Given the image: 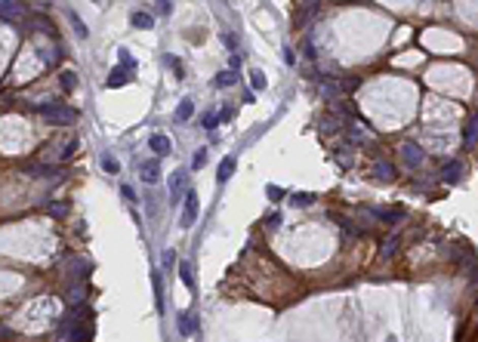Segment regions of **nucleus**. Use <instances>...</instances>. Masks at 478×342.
Returning a JSON list of instances; mask_svg holds the SVG:
<instances>
[{"instance_id": "nucleus-3", "label": "nucleus", "mask_w": 478, "mask_h": 342, "mask_svg": "<svg viewBox=\"0 0 478 342\" xmlns=\"http://www.w3.org/2000/svg\"><path fill=\"white\" fill-rule=\"evenodd\" d=\"M197 210H201V204H197V195L191 192H185V204H182V228H191L194 222H197Z\"/></svg>"}, {"instance_id": "nucleus-40", "label": "nucleus", "mask_w": 478, "mask_h": 342, "mask_svg": "<svg viewBox=\"0 0 478 342\" xmlns=\"http://www.w3.org/2000/svg\"><path fill=\"white\" fill-rule=\"evenodd\" d=\"M10 336H13V333H10L7 327H0V339H10Z\"/></svg>"}, {"instance_id": "nucleus-11", "label": "nucleus", "mask_w": 478, "mask_h": 342, "mask_svg": "<svg viewBox=\"0 0 478 342\" xmlns=\"http://www.w3.org/2000/svg\"><path fill=\"white\" fill-rule=\"evenodd\" d=\"M25 173H28V176H44V179H53V182L62 179V173H59L56 167H47V164H31Z\"/></svg>"}, {"instance_id": "nucleus-36", "label": "nucleus", "mask_w": 478, "mask_h": 342, "mask_svg": "<svg viewBox=\"0 0 478 342\" xmlns=\"http://www.w3.org/2000/svg\"><path fill=\"white\" fill-rule=\"evenodd\" d=\"M216 118H219V124H225V121H228V118H231V108H222V111H219V114H216Z\"/></svg>"}, {"instance_id": "nucleus-29", "label": "nucleus", "mask_w": 478, "mask_h": 342, "mask_svg": "<svg viewBox=\"0 0 478 342\" xmlns=\"http://www.w3.org/2000/svg\"><path fill=\"white\" fill-rule=\"evenodd\" d=\"M201 124H204L207 130H213V127L219 124V118H216V111H207V114H204V121H201Z\"/></svg>"}, {"instance_id": "nucleus-21", "label": "nucleus", "mask_w": 478, "mask_h": 342, "mask_svg": "<svg viewBox=\"0 0 478 342\" xmlns=\"http://www.w3.org/2000/svg\"><path fill=\"white\" fill-rule=\"evenodd\" d=\"M309 204H315V195H305V192L290 195V207H309Z\"/></svg>"}, {"instance_id": "nucleus-22", "label": "nucleus", "mask_w": 478, "mask_h": 342, "mask_svg": "<svg viewBox=\"0 0 478 342\" xmlns=\"http://www.w3.org/2000/svg\"><path fill=\"white\" fill-rule=\"evenodd\" d=\"M179 278H182V284H185L188 290L194 287V278H191V265H188V262H182V265H179Z\"/></svg>"}, {"instance_id": "nucleus-39", "label": "nucleus", "mask_w": 478, "mask_h": 342, "mask_svg": "<svg viewBox=\"0 0 478 342\" xmlns=\"http://www.w3.org/2000/svg\"><path fill=\"white\" fill-rule=\"evenodd\" d=\"M284 59H287V62H290V65H293V59H296V53H293V50H290V47H287V50H284Z\"/></svg>"}, {"instance_id": "nucleus-1", "label": "nucleus", "mask_w": 478, "mask_h": 342, "mask_svg": "<svg viewBox=\"0 0 478 342\" xmlns=\"http://www.w3.org/2000/svg\"><path fill=\"white\" fill-rule=\"evenodd\" d=\"M41 118H44L47 124H53V127H68V124H74V121H77V111H74V108H68V105L47 102V105H41Z\"/></svg>"}, {"instance_id": "nucleus-24", "label": "nucleus", "mask_w": 478, "mask_h": 342, "mask_svg": "<svg viewBox=\"0 0 478 342\" xmlns=\"http://www.w3.org/2000/svg\"><path fill=\"white\" fill-rule=\"evenodd\" d=\"M59 81H62V87H65V90H74V87H77L74 71H62V78H59Z\"/></svg>"}, {"instance_id": "nucleus-2", "label": "nucleus", "mask_w": 478, "mask_h": 342, "mask_svg": "<svg viewBox=\"0 0 478 342\" xmlns=\"http://www.w3.org/2000/svg\"><path fill=\"white\" fill-rule=\"evenodd\" d=\"M90 275H93V262H90V259H81V256H77V259H68V262H65V278H68V284H74V287H77V284H87Z\"/></svg>"}, {"instance_id": "nucleus-6", "label": "nucleus", "mask_w": 478, "mask_h": 342, "mask_svg": "<svg viewBox=\"0 0 478 342\" xmlns=\"http://www.w3.org/2000/svg\"><path fill=\"white\" fill-rule=\"evenodd\" d=\"M148 145H151V151H154L157 158H164V155H170V151H173V142H170L167 133H151Z\"/></svg>"}, {"instance_id": "nucleus-4", "label": "nucleus", "mask_w": 478, "mask_h": 342, "mask_svg": "<svg viewBox=\"0 0 478 342\" xmlns=\"http://www.w3.org/2000/svg\"><path fill=\"white\" fill-rule=\"evenodd\" d=\"M401 158H404V164H407L411 170H417V167H423V161H426V151H423L417 142H404V145H401Z\"/></svg>"}, {"instance_id": "nucleus-32", "label": "nucleus", "mask_w": 478, "mask_h": 342, "mask_svg": "<svg viewBox=\"0 0 478 342\" xmlns=\"http://www.w3.org/2000/svg\"><path fill=\"white\" fill-rule=\"evenodd\" d=\"M204 161H207V155H204V151H197L194 161H191V170H201V167H204Z\"/></svg>"}, {"instance_id": "nucleus-7", "label": "nucleus", "mask_w": 478, "mask_h": 342, "mask_svg": "<svg viewBox=\"0 0 478 342\" xmlns=\"http://www.w3.org/2000/svg\"><path fill=\"white\" fill-rule=\"evenodd\" d=\"M139 176H142L145 185H157V182H161V164H157V161H142Z\"/></svg>"}, {"instance_id": "nucleus-17", "label": "nucleus", "mask_w": 478, "mask_h": 342, "mask_svg": "<svg viewBox=\"0 0 478 342\" xmlns=\"http://www.w3.org/2000/svg\"><path fill=\"white\" fill-rule=\"evenodd\" d=\"M19 16H22L19 4H0V22H16Z\"/></svg>"}, {"instance_id": "nucleus-8", "label": "nucleus", "mask_w": 478, "mask_h": 342, "mask_svg": "<svg viewBox=\"0 0 478 342\" xmlns=\"http://www.w3.org/2000/svg\"><path fill=\"white\" fill-rule=\"evenodd\" d=\"M463 170H466V167H463L460 161H448V164L441 167V182H445V185H457V182L463 179Z\"/></svg>"}, {"instance_id": "nucleus-26", "label": "nucleus", "mask_w": 478, "mask_h": 342, "mask_svg": "<svg viewBox=\"0 0 478 342\" xmlns=\"http://www.w3.org/2000/svg\"><path fill=\"white\" fill-rule=\"evenodd\" d=\"M50 216H68V204H47Z\"/></svg>"}, {"instance_id": "nucleus-31", "label": "nucleus", "mask_w": 478, "mask_h": 342, "mask_svg": "<svg viewBox=\"0 0 478 342\" xmlns=\"http://www.w3.org/2000/svg\"><path fill=\"white\" fill-rule=\"evenodd\" d=\"M188 318H191V315H182V318H179V330H182V333H191V330H194V321H188Z\"/></svg>"}, {"instance_id": "nucleus-13", "label": "nucleus", "mask_w": 478, "mask_h": 342, "mask_svg": "<svg viewBox=\"0 0 478 342\" xmlns=\"http://www.w3.org/2000/svg\"><path fill=\"white\" fill-rule=\"evenodd\" d=\"M475 142H478V114H472L463 127V145H475Z\"/></svg>"}, {"instance_id": "nucleus-41", "label": "nucleus", "mask_w": 478, "mask_h": 342, "mask_svg": "<svg viewBox=\"0 0 478 342\" xmlns=\"http://www.w3.org/2000/svg\"><path fill=\"white\" fill-rule=\"evenodd\" d=\"M475 306H478V302H475Z\"/></svg>"}, {"instance_id": "nucleus-34", "label": "nucleus", "mask_w": 478, "mask_h": 342, "mask_svg": "<svg viewBox=\"0 0 478 342\" xmlns=\"http://www.w3.org/2000/svg\"><path fill=\"white\" fill-rule=\"evenodd\" d=\"M333 158H336V161H339L343 167H349V164H352V158L346 155V151H336V155H333Z\"/></svg>"}, {"instance_id": "nucleus-14", "label": "nucleus", "mask_w": 478, "mask_h": 342, "mask_svg": "<svg viewBox=\"0 0 478 342\" xmlns=\"http://www.w3.org/2000/svg\"><path fill=\"white\" fill-rule=\"evenodd\" d=\"M68 306L77 309V306H87V284H77L68 290Z\"/></svg>"}, {"instance_id": "nucleus-38", "label": "nucleus", "mask_w": 478, "mask_h": 342, "mask_svg": "<svg viewBox=\"0 0 478 342\" xmlns=\"http://www.w3.org/2000/svg\"><path fill=\"white\" fill-rule=\"evenodd\" d=\"M157 13H164V16H170V13H173V7H170V4H157Z\"/></svg>"}, {"instance_id": "nucleus-28", "label": "nucleus", "mask_w": 478, "mask_h": 342, "mask_svg": "<svg viewBox=\"0 0 478 342\" xmlns=\"http://www.w3.org/2000/svg\"><path fill=\"white\" fill-rule=\"evenodd\" d=\"M250 84H253V90H265V78H262L259 71H253V74H250Z\"/></svg>"}, {"instance_id": "nucleus-5", "label": "nucleus", "mask_w": 478, "mask_h": 342, "mask_svg": "<svg viewBox=\"0 0 478 342\" xmlns=\"http://www.w3.org/2000/svg\"><path fill=\"white\" fill-rule=\"evenodd\" d=\"M185 182H188V173L185 170H176L170 179H167V188H170V201H179L185 195Z\"/></svg>"}, {"instance_id": "nucleus-12", "label": "nucleus", "mask_w": 478, "mask_h": 342, "mask_svg": "<svg viewBox=\"0 0 478 342\" xmlns=\"http://www.w3.org/2000/svg\"><path fill=\"white\" fill-rule=\"evenodd\" d=\"M373 179H377V182H392V179H395V167H392L389 161H377V164H373Z\"/></svg>"}, {"instance_id": "nucleus-30", "label": "nucleus", "mask_w": 478, "mask_h": 342, "mask_svg": "<svg viewBox=\"0 0 478 342\" xmlns=\"http://www.w3.org/2000/svg\"><path fill=\"white\" fill-rule=\"evenodd\" d=\"M71 22H74V31H77V37H87V28H84V22L77 19V13H71Z\"/></svg>"}, {"instance_id": "nucleus-25", "label": "nucleus", "mask_w": 478, "mask_h": 342, "mask_svg": "<svg viewBox=\"0 0 478 342\" xmlns=\"http://www.w3.org/2000/svg\"><path fill=\"white\" fill-rule=\"evenodd\" d=\"M333 130H339V121H336V118H324V121H321V133L327 136V133H333Z\"/></svg>"}, {"instance_id": "nucleus-27", "label": "nucleus", "mask_w": 478, "mask_h": 342, "mask_svg": "<svg viewBox=\"0 0 478 342\" xmlns=\"http://www.w3.org/2000/svg\"><path fill=\"white\" fill-rule=\"evenodd\" d=\"M74 148H77V142H62L59 158H62V161H65V158H71V155H74Z\"/></svg>"}, {"instance_id": "nucleus-23", "label": "nucleus", "mask_w": 478, "mask_h": 342, "mask_svg": "<svg viewBox=\"0 0 478 342\" xmlns=\"http://www.w3.org/2000/svg\"><path fill=\"white\" fill-rule=\"evenodd\" d=\"M102 167H105V173H111V176H117V173H121V164H117L111 155H102Z\"/></svg>"}, {"instance_id": "nucleus-9", "label": "nucleus", "mask_w": 478, "mask_h": 342, "mask_svg": "<svg viewBox=\"0 0 478 342\" xmlns=\"http://www.w3.org/2000/svg\"><path fill=\"white\" fill-rule=\"evenodd\" d=\"M370 213H373L380 222H389V225H398V222H401V219L407 216L401 207H380V210H370Z\"/></svg>"}, {"instance_id": "nucleus-19", "label": "nucleus", "mask_w": 478, "mask_h": 342, "mask_svg": "<svg viewBox=\"0 0 478 342\" xmlns=\"http://www.w3.org/2000/svg\"><path fill=\"white\" fill-rule=\"evenodd\" d=\"M398 253V238L395 235H389V238H383V247H380V256H395Z\"/></svg>"}, {"instance_id": "nucleus-16", "label": "nucleus", "mask_w": 478, "mask_h": 342, "mask_svg": "<svg viewBox=\"0 0 478 342\" xmlns=\"http://www.w3.org/2000/svg\"><path fill=\"white\" fill-rule=\"evenodd\" d=\"M234 158H222V164H219V170H216V182H228L231 179V173H234Z\"/></svg>"}, {"instance_id": "nucleus-10", "label": "nucleus", "mask_w": 478, "mask_h": 342, "mask_svg": "<svg viewBox=\"0 0 478 342\" xmlns=\"http://www.w3.org/2000/svg\"><path fill=\"white\" fill-rule=\"evenodd\" d=\"M130 81H133V68H127V65H124V68H114V71L108 74V87H111V90L127 87Z\"/></svg>"}, {"instance_id": "nucleus-33", "label": "nucleus", "mask_w": 478, "mask_h": 342, "mask_svg": "<svg viewBox=\"0 0 478 342\" xmlns=\"http://www.w3.org/2000/svg\"><path fill=\"white\" fill-rule=\"evenodd\" d=\"M265 192H268V198H271V201H281V198H284V195H281V188H275V185H268Z\"/></svg>"}, {"instance_id": "nucleus-37", "label": "nucleus", "mask_w": 478, "mask_h": 342, "mask_svg": "<svg viewBox=\"0 0 478 342\" xmlns=\"http://www.w3.org/2000/svg\"><path fill=\"white\" fill-rule=\"evenodd\" d=\"M121 195H124L127 201H133V198H136V195H133V188H130V185H124V188H121Z\"/></svg>"}, {"instance_id": "nucleus-20", "label": "nucleus", "mask_w": 478, "mask_h": 342, "mask_svg": "<svg viewBox=\"0 0 478 342\" xmlns=\"http://www.w3.org/2000/svg\"><path fill=\"white\" fill-rule=\"evenodd\" d=\"M191 108H194V105H191V99H182V102H179V108H176V121H179V124L191 118Z\"/></svg>"}, {"instance_id": "nucleus-35", "label": "nucleus", "mask_w": 478, "mask_h": 342, "mask_svg": "<svg viewBox=\"0 0 478 342\" xmlns=\"http://www.w3.org/2000/svg\"><path fill=\"white\" fill-rule=\"evenodd\" d=\"M161 259H164V265H173V262H176V253H173V250H167Z\"/></svg>"}, {"instance_id": "nucleus-18", "label": "nucleus", "mask_w": 478, "mask_h": 342, "mask_svg": "<svg viewBox=\"0 0 478 342\" xmlns=\"http://www.w3.org/2000/svg\"><path fill=\"white\" fill-rule=\"evenodd\" d=\"M130 22H133V28H142V31L154 28V19H151L148 13H133V16H130Z\"/></svg>"}, {"instance_id": "nucleus-15", "label": "nucleus", "mask_w": 478, "mask_h": 342, "mask_svg": "<svg viewBox=\"0 0 478 342\" xmlns=\"http://www.w3.org/2000/svg\"><path fill=\"white\" fill-rule=\"evenodd\" d=\"M237 78H241V74L231 71V68H228V71H219L216 78H213V87H234V84H237Z\"/></svg>"}]
</instances>
